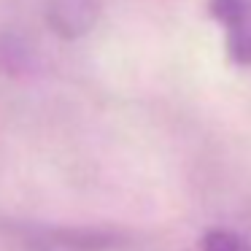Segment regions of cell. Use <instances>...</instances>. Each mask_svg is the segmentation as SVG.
Returning <instances> with one entry per match:
<instances>
[{
    "label": "cell",
    "mask_w": 251,
    "mask_h": 251,
    "mask_svg": "<svg viewBox=\"0 0 251 251\" xmlns=\"http://www.w3.org/2000/svg\"><path fill=\"white\" fill-rule=\"evenodd\" d=\"M98 19V3L95 0H49L46 6V22L60 38L73 41L89 33Z\"/></svg>",
    "instance_id": "obj_2"
},
{
    "label": "cell",
    "mask_w": 251,
    "mask_h": 251,
    "mask_svg": "<svg viewBox=\"0 0 251 251\" xmlns=\"http://www.w3.org/2000/svg\"><path fill=\"white\" fill-rule=\"evenodd\" d=\"M38 251H149L146 246L127 238L103 232H51L38 240Z\"/></svg>",
    "instance_id": "obj_3"
},
{
    "label": "cell",
    "mask_w": 251,
    "mask_h": 251,
    "mask_svg": "<svg viewBox=\"0 0 251 251\" xmlns=\"http://www.w3.org/2000/svg\"><path fill=\"white\" fill-rule=\"evenodd\" d=\"M200 249L202 251H251V243L243 238V235L235 232V229L211 227L200 238Z\"/></svg>",
    "instance_id": "obj_4"
},
{
    "label": "cell",
    "mask_w": 251,
    "mask_h": 251,
    "mask_svg": "<svg viewBox=\"0 0 251 251\" xmlns=\"http://www.w3.org/2000/svg\"><path fill=\"white\" fill-rule=\"evenodd\" d=\"M211 14L224 27L229 60L251 68V0H211Z\"/></svg>",
    "instance_id": "obj_1"
}]
</instances>
